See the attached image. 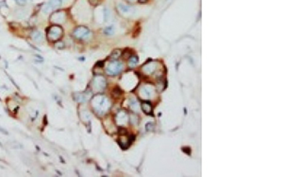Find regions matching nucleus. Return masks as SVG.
I'll return each instance as SVG.
<instances>
[{
	"mask_svg": "<svg viewBox=\"0 0 283 177\" xmlns=\"http://www.w3.org/2000/svg\"><path fill=\"white\" fill-rule=\"evenodd\" d=\"M92 106L94 110V112L97 115H104L106 114L109 109L111 108V102L107 97L103 95H96L91 100Z\"/></svg>",
	"mask_w": 283,
	"mask_h": 177,
	"instance_id": "obj_1",
	"label": "nucleus"
},
{
	"mask_svg": "<svg viewBox=\"0 0 283 177\" xmlns=\"http://www.w3.org/2000/svg\"><path fill=\"white\" fill-rule=\"evenodd\" d=\"M62 34H63V30H62V28L58 26V25H53L48 28L46 36H47V38H48L49 41L56 42L62 36Z\"/></svg>",
	"mask_w": 283,
	"mask_h": 177,
	"instance_id": "obj_2",
	"label": "nucleus"
},
{
	"mask_svg": "<svg viewBox=\"0 0 283 177\" xmlns=\"http://www.w3.org/2000/svg\"><path fill=\"white\" fill-rule=\"evenodd\" d=\"M123 69V65L118 61H112L106 67V73L109 76L119 74Z\"/></svg>",
	"mask_w": 283,
	"mask_h": 177,
	"instance_id": "obj_3",
	"label": "nucleus"
},
{
	"mask_svg": "<svg viewBox=\"0 0 283 177\" xmlns=\"http://www.w3.org/2000/svg\"><path fill=\"white\" fill-rule=\"evenodd\" d=\"M107 86V82L102 76H96L92 83V88L94 92H101Z\"/></svg>",
	"mask_w": 283,
	"mask_h": 177,
	"instance_id": "obj_4",
	"label": "nucleus"
},
{
	"mask_svg": "<svg viewBox=\"0 0 283 177\" xmlns=\"http://www.w3.org/2000/svg\"><path fill=\"white\" fill-rule=\"evenodd\" d=\"M62 4L61 0H50L48 3H46L44 8H42V12L44 13H50L53 9H56L58 8H60Z\"/></svg>",
	"mask_w": 283,
	"mask_h": 177,
	"instance_id": "obj_5",
	"label": "nucleus"
},
{
	"mask_svg": "<svg viewBox=\"0 0 283 177\" xmlns=\"http://www.w3.org/2000/svg\"><path fill=\"white\" fill-rule=\"evenodd\" d=\"M90 34H91V32L88 28L85 27H82V26L75 28V30L73 32L74 37H76V39H86V38L89 37Z\"/></svg>",
	"mask_w": 283,
	"mask_h": 177,
	"instance_id": "obj_6",
	"label": "nucleus"
},
{
	"mask_svg": "<svg viewBox=\"0 0 283 177\" xmlns=\"http://www.w3.org/2000/svg\"><path fill=\"white\" fill-rule=\"evenodd\" d=\"M65 19H66V13H65V12L60 11V12H54L53 14H52L50 20H51L52 23L61 24V23H63V22L65 21Z\"/></svg>",
	"mask_w": 283,
	"mask_h": 177,
	"instance_id": "obj_7",
	"label": "nucleus"
},
{
	"mask_svg": "<svg viewBox=\"0 0 283 177\" xmlns=\"http://www.w3.org/2000/svg\"><path fill=\"white\" fill-rule=\"evenodd\" d=\"M155 93V90L150 85H143V86L140 89V95L141 97H143V99H149L151 98Z\"/></svg>",
	"mask_w": 283,
	"mask_h": 177,
	"instance_id": "obj_8",
	"label": "nucleus"
},
{
	"mask_svg": "<svg viewBox=\"0 0 283 177\" xmlns=\"http://www.w3.org/2000/svg\"><path fill=\"white\" fill-rule=\"evenodd\" d=\"M157 66H158L157 62H151V63H148L145 65H143L142 70L143 72L146 75H152L157 70Z\"/></svg>",
	"mask_w": 283,
	"mask_h": 177,
	"instance_id": "obj_9",
	"label": "nucleus"
},
{
	"mask_svg": "<svg viewBox=\"0 0 283 177\" xmlns=\"http://www.w3.org/2000/svg\"><path fill=\"white\" fill-rule=\"evenodd\" d=\"M115 119H116V122L118 124L125 125V124H127V122L128 121V116L126 112H120L115 116Z\"/></svg>",
	"mask_w": 283,
	"mask_h": 177,
	"instance_id": "obj_10",
	"label": "nucleus"
},
{
	"mask_svg": "<svg viewBox=\"0 0 283 177\" xmlns=\"http://www.w3.org/2000/svg\"><path fill=\"white\" fill-rule=\"evenodd\" d=\"M31 38L37 44H41V43L44 42V35H42V33L39 30L33 31L31 34Z\"/></svg>",
	"mask_w": 283,
	"mask_h": 177,
	"instance_id": "obj_11",
	"label": "nucleus"
},
{
	"mask_svg": "<svg viewBox=\"0 0 283 177\" xmlns=\"http://www.w3.org/2000/svg\"><path fill=\"white\" fill-rule=\"evenodd\" d=\"M142 109L146 115H151V113H152V105H151V103H149L148 102H145L143 103Z\"/></svg>",
	"mask_w": 283,
	"mask_h": 177,
	"instance_id": "obj_12",
	"label": "nucleus"
},
{
	"mask_svg": "<svg viewBox=\"0 0 283 177\" xmlns=\"http://www.w3.org/2000/svg\"><path fill=\"white\" fill-rule=\"evenodd\" d=\"M119 11H120V12H122V13H130V7H127V6H126V5H123V4H120L119 5Z\"/></svg>",
	"mask_w": 283,
	"mask_h": 177,
	"instance_id": "obj_13",
	"label": "nucleus"
},
{
	"mask_svg": "<svg viewBox=\"0 0 283 177\" xmlns=\"http://www.w3.org/2000/svg\"><path fill=\"white\" fill-rule=\"evenodd\" d=\"M75 98H76L75 99L76 100V102H85L86 100H87L85 95H82V94H76V95H75Z\"/></svg>",
	"mask_w": 283,
	"mask_h": 177,
	"instance_id": "obj_14",
	"label": "nucleus"
},
{
	"mask_svg": "<svg viewBox=\"0 0 283 177\" xmlns=\"http://www.w3.org/2000/svg\"><path fill=\"white\" fill-rule=\"evenodd\" d=\"M137 63H138V58L136 56H132L130 59L128 60V65L129 66H134V65H137Z\"/></svg>",
	"mask_w": 283,
	"mask_h": 177,
	"instance_id": "obj_15",
	"label": "nucleus"
},
{
	"mask_svg": "<svg viewBox=\"0 0 283 177\" xmlns=\"http://www.w3.org/2000/svg\"><path fill=\"white\" fill-rule=\"evenodd\" d=\"M120 56H121V50L116 49V50H114V51L112 52V58H113L114 60H116V59H118V58H119Z\"/></svg>",
	"mask_w": 283,
	"mask_h": 177,
	"instance_id": "obj_16",
	"label": "nucleus"
},
{
	"mask_svg": "<svg viewBox=\"0 0 283 177\" xmlns=\"http://www.w3.org/2000/svg\"><path fill=\"white\" fill-rule=\"evenodd\" d=\"M16 15H17V17L18 18H24V17H26V15H27V11H25V9H20V11H18L17 12H16Z\"/></svg>",
	"mask_w": 283,
	"mask_h": 177,
	"instance_id": "obj_17",
	"label": "nucleus"
},
{
	"mask_svg": "<svg viewBox=\"0 0 283 177\" xmlns=\"http://www.w3.org/2000/svg\"><path fill=\"white\" fill-rule=\"evenodd\" d=\"M104 32L106 33V34H108V35H111V34H112V33H113V28L112 27L106 28H105Z\"/></svg>",
	"mask_w": 283,
	"mask_h": 177,
	"instance_id": "obj_18",
	"label": "nucleus"
},
{
	"mask_svg": "<svg viewBox=\"0 0 283 177\" xmlns=\"http://www.w3.org/2000/svg\"><path fill=\"white\" fill-rule=\"evenodd\" d=\"M56 47L59 49H64V44L62 42H58V43H56Z\"/></svg>",
	"mask_w": 283,
	"mask_h": 177,
	"instance_id": "obj_19",
	"label": "nucleus"
},
{
	"mask_svg": "<svg viewBox=\"0 0 283 177\" xmlns=\"http://www.w3.org/2000/svg\"><path fill=\"white\" fill-rule=\"evenodd\" d=\"M16 3L20 6H24V5H26L27 0H16Z\"/></svg>",
	"mask_w": 283,
	"mask_h": 177,
	"instance_id": "obj_20",
	"label": "nucleus"
},
{
	"mask_svg": "<svg viewBox=\"0 0 283 177\" xmlns=\"http://www.w3.org/2000/svg\"><path fill=\"white\" fill-rule=\"evenodd\" d=\"M139 2H140V3H145V2H147V0H139Z\"/></svg>",
	"mask_w": 283,
	"mask_h": 177,
	"instance_id": "obj_21",
	"label": "nucleus"
},
{
	"mask_svg": "<svg viewBox=\"0 0 283 177\" xmlns=\"http://www.w3.org/2000/svg\"><path fill=\"white\" fill-rule=\"evenodd\" d=\"M127 1H134V0H127Z\"/></svg>",
	"mask_w": 283,
	"mask_h": 177,
	"instance_id": "obj_22",
	"label": "nucleus"
}]
</instances>
